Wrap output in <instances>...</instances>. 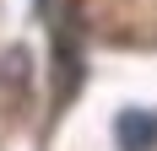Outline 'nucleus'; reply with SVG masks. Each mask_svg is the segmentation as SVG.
Masks as SVG:
<instances>
[{"label": "nucleus", "instance_id": "f257e3e1", "mask_svg": "<svg viewBox=\"0 0 157 151\" xmlns=\"http://www.w3.org/2000/svg\"><path fill=\"white\" fill-rule=\"evenodd\" d=\"M119 140H125V151H146L152 146V135H157V119L152 113H119Z\"/></svg>", "mask_w": 157, "mask_h": 151}]
</instances>
